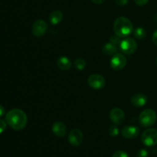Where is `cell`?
Here are the masks:
<instances>
[{"label": "cell", "instance_id": "16", "mask_svg": "<svg viewBox=\"0 0 157 157\" xmlns=\"http://www.w3.org/2000/svg\"><path fill=\"white\" fill-rule=\"evenodd\" d=\"M102 52L104 55L110 56V55H116L117 52V46L112 43H107L103 47Z\"/></svg>", "mask_w": 157, "mask_h": 157}, {"label": "cell", "instance_id": "8", "mask_svg": "<svg viewBox=\"0 0 157 157\" xmlns=\"http://www.w3.org/2000/svg\"><path fill=\"white\" fill-rule=\"evenodd\" d=\"M87 82L91 88L95 89V90H100L105 86L106 81L104 77L94 74V75H91L90 76H89Z\"/></svg>", "mask_w": 157, "mask_h": 157}, {"label": "cell", "instance_id": "22", "mask_svg": "<svg viewBox=\"0 0 157 157\" xmlns=\"http://www.w3.org/2000/svg\"><path fill=\"white\" fill-rule=\"evenodd\" d=\"M149 156V153L147 150H140L138 151L137 154H136V157H148Z\"/></svg>", "mask_w": 157, "mask_h": 157}, {"label": "cell", "instance_id": "7", "mask_svg": "<svg viewBox=\"0 0 157 157\" xmlns=\"http://www.w3.org/2000/svg\"><path fill=\"white\" fill-rule=\"evenodd\" d=\"M47 30L48 25L44 20H36L32 25V32L34 36L35 37H42L46 33Z\"/></svg>", "mask_w": 157, "mask_h": 157}, {"label": "cell", "instance_id": "4", "mask_svg": "<svg viewBox=\"0 0 157 157\" xmlns=\"http://www.w3.org/2000/svg\"><path fill=\"white\" fill-rule=\"evenodd\" d=\"M143 144L147 147H153L157 144V130L150 128L146 130L141 136Z\"/></svg>", "mask_w": 157, "mask_h": 157}, {"label": "cell", "instance_id": "9", "mask_svg": "<svg viewBox=\"0 0 157 157\" xmlns=\"http://www.w3.org/2000/svg\"><path fill=\"white\" fill-rule=\"evenodd\" d=\"M84 140V135L79 129H74L68 135V141L71 145L74 147H78L81 144Z\"/></svg>", "mask_w": 157, "mask_h": 157}, {"label": "cell", "instance_id": "27", "mask_svg": "<svg viewBox=\"0 0 157 157\" xmlns=\"http://www.w3.org/2000/svg\"><path fill=\"white\" fill-rule=\"evenodd\" d=\"M91 1L93 2L94 3H95V4L101 5V4H102V3H104L105 0H91Z\"/></svg>", "mask_w": 157, "mask_h": 157}, {"label": "cell", "instance_id": "5", "mask_svg": "<svg viewBox=\"0 0 157 157\" xmlns=\"http://www.w3.org/2000/svg\"><path fill=\"white\" fill-rule=\"evenodd\" d=\"M121 51L124 54L126 55H132L134 53L137 49V43L133 38H126V39L123 40L120 44Z\"/></svg>", "mask_w": 157, "mask_h": 157}, {"label": "cell", "instance_id": "14", "mask_svg": "<svg viewBox=\"0 0 157 157\" xmlns=\"http://www.w3.org/2000/svg\"><path fill=\"white\" fill-rule=\"evenodd\" d=\"M71 64L72 63L71 60L66 56L60 57V58H58V61H57V65L62 71L69 70L71 67Z\"/></svg>", "mask_w": 157, "mask_h": 157}, {"label": "cell", "instance_id": "29", "mask_svg": "<svg viewBox=\"0 0 157 157\" xmlns=\"http://www.w3.org/2000/svg\"><path fill=\"white\" fill-rule=\"evenodd\" d=\"M155 20H156V21L157 22V14L156 15H155Z\"/></svg>", "mask_w": 157, "mask_h": 157}, {"label": "cell", "instance_id": "15", "mask_svg": "<svg viewBox=\"0 0 157 157\" xmlns=\"http://www.w3.org/2000/svg\"><path fill=\"white\" fill-rule=\"evenodd\" d=\"M49 21L52 25H58L62 21L63 13L60 10H55L49 15Z\"/></svg>", "mask_w": 157, "mask_h": 157}, {"label": "cell", "instance_id": "18", "mask_svg": "<svg viewBox=\"0 0 157 157\" xmlns=\"http://www.w3.org/2000/svg\"><path fill=\"white\" fill-rule=\"evenodd\" d=\"M134 36L135 38H136L137 39H144V38L147 35V32H146V30L144 29V28H137L134 30Z\"/></svg>", "mask_w": 157, "mask_h": 157}, {"label": "cell", "instance_id": "11", "mask_svg": "<svg viewBox=\"0 0 157 157\" xmlns=\"http://www.w3.org/2000/svg\"><path fill=\"white\" fill-rule=\"evenodd\" d=\"M140 128L136 126H126L121 130V134L127 139H133L140 134Z\"/></svg>", "mask_w": 157, "mask_h": 157}, {"label": "cell", "instance_id": "23", "mask_svg": "<svg viewBox=\"0 0 157 157\" xmlns=\"http://www.w3.org/2000/svg\"><path fill=\"white\" fill-rule=\"evenodd\" d=\"M6 127H7V123L3 120L0 119V134L6 130Z\"/></svg>", "mask_w": 157, "mask_h": 157}, {"label": "cell", "instance_id": "20", "mask_svg": "<svg viewBox=\"0 0 157 157\" xmlns=\"http://www.w3.org/2000/svg\"><path fill=\"white\" fill-rule=\"evenodd\" d=\"M110 43H112V44H114V45L116 46H117L118 44H121V41L120 40V37L117 36V35H112V36L110 38Z\"/></svg>", "mask_w": 157, "mask_h": 157}, {"label": "cell", "instance_id": "10", "mask_svg": "<svg viewBox=\"0 0 157 157\" xmlns=\"http://www.w3.org/2000/svg\"><path fill=\"white\" fill-rule=\"evenodd\" d=\"M110 119L111 120L112 122L117 125H121L125 121V113L119 107H115L113 108L110 112Z\"/></svg>", "mask_w": 157, "mask_h": 157}, {"label": "cell", "instance_id": "2", "mask_svg": "<svg viewBox=\"0 0 157 157\" xmlns=\"http://www.w3.org/2000/svg\"><path fill=\"white\" fill-rule=\"evenodd\" d=\"M113 31L115 35L120 38H125L133 32V25L131 21L126 17H119L113 24Z\"/></svg>", "mask_w": 157, "mask_h": 157}, {"label": "cell", "instance_id": "28", "mask_svg": "<svg viewBox=\"0 0 157 157\" xmlns=\"http://www.w3.org/2000/svg\"><path fill=\"white\" fill-rule=\"evenodd\" d=\"M5 114V108L2 105H0V117Z\"/></svg>", "mask_w": 157, "mask_h": 157}, {"label": "cell", "instance_id": "26", "mask_svg": "<svg viewBox=\"0 0 157 157\" xmlns=\"http://www.w3.org/2000/svg\"><path fill=\"white\" fill-rule=\"evenodd\" d=\"M152 40H153V42L156 45H157V29L153 32V37H152Z\"/></svg>", "mask_w": 157, "mask_h": 157}, {"label": "cell", "instance_id": "1", "mask_svg": "<svg viewBox=\"0 0 157 157\" xmlns=\"http://www.w3.org/2000/svg\"><path fill=\"white\" fill-rule=\"evenodd\" d=\"M6 121L11 128L19 131L26 127L28 117L23 110L15 108L8 112L6 116Z\"/></svg>", "mask_w": 157, "mask_h": 157}, {"label": "cell", "instance_id": "3", "mask_svg": "<svg viewBox=\"0 0 157 157\" xmlns=\"http://www.w3.org/2000/svg\"><path fill=\"white\" fill-rule=\"evenodd\" d=\"M157 120L156 113L152 109H146L140 114V124L144 127H150L156 123Z\"/></svg>", "mask_w": 157, "mask_h": 157}, {"label": "cell", "instance_id": "17", "mask_svg": "<svg viewBox=\"0 0 157 157\" xmlns=\"http://www.w3.org/2000/svg\"><path fill=\"white\" fill-rule=\"evenodd\" d=\"M74 65H75V68L78 69L79 71H82L85 68L86 65H87V63H86L85 60L83 59V58H77L76 60L74 62Z\"/></svg>", "mask_w": 157, "mask_h": 157}, {"label": "cell", "instance_id": "19", "mask_svg": "<svg viewBox=\"0 0 157 157\" xmlns=\"http://www.w3.org/2000/svg\"><path fill=\"white\" fill-rule=\"evenodd\" d=\"M108 133L110 136L114 137V136H118V134H119V129L117 127H115V126H111L108 129Z\"/></svg>", "mask_w": 157, "mask_h": 157}, {"label": "cell", "instance_id": "21", "mask_svg": "<svg viewBox=\"0 0 157 157\" xmlns=\"http://www.w3.org/2000/svg\"><path fill=\"white\" fill-rule=\"evenodd\" d=\"M112 157H129L128 154L123 150H118L113 154Z\"/></svg>", "mask_w": 157, "mask_h": 157}, {"label": "cell", "instance_id": "13", "mask_svg": "<svg viewBox=\"0 0 157 157\" xmlns=\"http://www.w3.org/2000/svg\"><path fill=\"white\" fill-rule=\"evenodd\" d=\"M147 97L143 94H136L131 98V103L135 107H143L147 102Z\"/></svg>", "mask_w": 157, "mask_h": 157}, {"label": "cell", "instance_id": "30", "mask_svg": "<svg viewBox=\"0 0 157 157\" xmlns=\"http://www.w3.org/2000/svg\"><path fill=\"white\" fill-rule=\"evenodd\" d=\"M156 64H157V58H156Z\"/></svg>", "mask_w": 157, "mask_h": 157}, {"label": "cell", "instance_id": "6", "mask_svg": "<svg viewBox=\"0 0 157 157\" xmlns=\"http://www.w3.org/2000/svg\"><path fill=\"white\" fill-rule=\"evenodd\" d=\"M127 58L122 54H116L110 60V67L115 71H121L127 65Z\"/></svg>", "mask_w": 157, "mask_h": 157}, {"label": "cell", "instance_id": "25", "mask_svg": "<svg viewBox=\"0 0 157 157\" xmlns=\"http://www.w3.org/2000/svg\"><path fill=\"white\" fill-rule=\"evenodd\" d=\"M114 1L115 3L120 6H126L127 4V2H128V0H114Z\"/></svg>", "mask_w": 157, "mask_h": 157}, {"label": "cell", "instance_id": "24", "mask_svg": "<svg viewBox=\"0 0 157 157\" xmlns=\"http://www.w3.org/2000/svg\"><path fill=\"white\" fill-rule=\"evenodd\" d=\"M149 0H134V2L136 3L137 6H145L148 3Z\"/></svg>", "mask_w": 157, "mask_h": 157}, {"label": "cell", "instance_id": "12", "mask_svg": "<svg viewBox=\"0 0 157 157\" xmlns=\"http://www.w3.org/2000/svg\"><path fill=\"white\" fill-rule=\"evenodd\" d=\"M67 127L64 123L57 121L52 126V132L58 137H64L67 133Z\"/></svg>", "mask_w": 157, "mask_h": 157}]
</instances>
